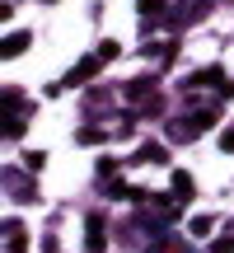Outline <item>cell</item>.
I'll use <instances>...</instances> for the list:
<instances>
[{"mask_svg":"<svg viewBox=\"0 0 234 253\" xmlns=\"http://www.w3.org/2000/svg\"><path fill=\"white\" fill-rule=\"evenodd\" d=\"M211 122H216V113H192L188 122H173L169 131H173V141H192V136H197V131H206Z\"/></svg>","mask_w":234,"mask_h":253,"instance_id":"cell-1","label":"cell"},{"mask_svg":"<svg viewBox=\"0 0 234 253\" xmlns=\"http://www.w3.org/2000/svg\"><path fill=\"white\" fill-rule=\"evenodd\" d=\"M225 80V71H216V66H211V71H197L192 75V84H220Z\"/></svg>","mask_w":234,"mask_h":253,"instance_id":"cell-5","label":"cell"},{"mask_svg":"<svg viewBox=\"0 0 234 253\" xmlns=\"http://www.w3.org/2000/svg\"><path fill=\"white\" fill-rule=\"evenodd\" d=\"M84 244H89V253L103 249V220L99 216H89V235H84Z\"/></svg>","mask_w":234,"mask_h":253,"instance_id":"cell-3","label":"cell"},{"mask_svg":"<svg viewBox=\"0 0 234 253\" xmlns=\"http://www.w3.org/2000/svg\"><path fill=\"white\" fill-rule=\"evenodd\" d=\"M173 192H178V197H183V202H188V197H192V178H188V173H173Z\"/></svg>","mask_w":234,"mask_h":253,"instance_id":"cell-6","label":"cell"},{"mask_svg":"<svg viewBox=\"0 0 234 253\" xmlns=\"http://www.w3.org/2000/svg\"><path fill=\"white\" fill-rule=\"evenodd\" d=\"M192 235H197V239H201V235H211V220H206V216H197V220H192Z\"/></svg>","mask_w":234,"mask_h":253,"instance_id":"cell-9","label":"cell"},{"mask_svg":"<svg viewBox=\"0 0 234 253\" xmlns=\"http://www.w3.org/2000/svg\"><path fill=\"white\" fill-rule=\"evenodd\" d=\"M136 160H150V164H164L169 155H164V145H155V141H145L141 150H136Z\"/></svg>","mask_w":234,"mask_h":253,"instance_id":"cell-4","label":"cell"},{"mask_svg":"<svg viewBox=\"0 0 234 253\" xmlns=\"http://www.w3.org/2000/svg\"><path fill=\"white\" fill-rule=\"evenodd\" d=\"M99 61H103V56H84V61H80V66H75V71H71V75H66V84H84V80H89V75H94V71H99Z\"/></svg>","mask_w":234,"mask_h":253,"instance_id":"cell-2","label":"cell"},{"mask_svg":"<svg viewBox=\"0 0 234 253\" xmlns=\"http://www.w3.org/2000/svg\"><path fill=\"white\" fill-rule=\"evenodd\" d=\"M136 5H141V19H155L164 9V0H136Z\"/></svg>","mask_w":234,"mask_h":253,"instance_id":"cell-7","label":"cell"},{"mask_svg":"<svg viewBox=\"0 0 234 253\" xmlns=\"http://www.w3.org/2000/svg\"><path fill=\"white\" fill-rule=\"evenodd\" d=\"M220 145H225V150L234 155V131H225V136H220Z\"/></svg>","mask_w":234,"mask_h":253,"instance_id":"cell-10","label":"cell"},{"mask_svg":"<svg viewBox=\"0 0 234 253\" xmlns=\"http://www.w3.org/2000/svg\"><path fill=\"white\" fill-rule=\"evenodd\" d=\"M24 42H28V38H24V33H14V38L5 42V56H19V52H24Z\"/></svg>","mask_w":234,"mask_h":253,"instance_id":"cell-8","label":"cell"}]
</instances>
